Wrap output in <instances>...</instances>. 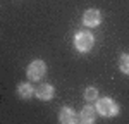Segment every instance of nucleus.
Instances as JSON below:
<instances>
[{"label": "nucleus", "instance_id": "1", "mask_svg": "<svg viewBox=\"0 0 129 124\" xmlns=\"http://www.w3.org/2000/svg\"><path fill=\"white\" fill-rule=\"evenodd\" d=\"M95 109H96V114L103 115V117H115V115H119V112H120L119 103L115 102L112 97H102V98L98 97Z\"/></svg>", "mask_w": 129, "mask_h": 124}, {"label": "nucleus", "instance_id": "2", "mask_svg": "<svg viewBox=\"0 0 129 124\" xmlns=\"http://www.w3.org/2000/svg\"><path fill=\"white\" fill-rule=\"evenodd\" d=\"M72 45L79 53H88L95 47V36L89 31H76L72 38Z\"/></svg>", "mask_w": 129, "mask_h": 124}, {"label": "nucleus", "instance_id": "3", "mask_svg": "<svg viewBox=\"0 0 129 124\" xmlns=\"http://www.w3.org/2000/svg\"><path fill=\"white\" fill-rule=\"evenodd\" d=\"M45 74H47V64H45V60H41V59L31 60L28 64V67H26V78L29 81H38Z\"/></svg>", "mask_w": 129, "mask_h": 124}, {"label": "nucleus", "instance_id": "4", "mask_svg": "<svg viewBox=\"0 0 129 124\" xmlns=\"http://www.w3.org/2000/svg\"><path fill=\"white\" fill-rule=\"evenodd\" d=\"M81 21L86 28H98L102 24V12L98 9H86L83 12Z\"/></svg>", "mask_w": 129, "mask_h": 124}, {"label": "nucleus", "instance_id": "5", "mask_svg": "<svg viewBox=\"0 0 129 124\" xmlns=\"http://www.w3.org/2000/svg\"><path fill=\"white\" fill-rule=\"evenodd\" d=\"M59 122L60 124H76V122H79V114L76 112L72 107L64 105L59 112Z\"/></svg>", "mask_w": 129, "mask_h": 124}, {"label": "nucleus", "instance_id": "6", "mask_svg": "<svg viewBox=\"0 0 129 124\" xmlns=\"http://www.w3.org/2000/svg\"><path fill=\"white\" fill-rule=\"evenodd\" d=\"M35 97L41 100V102H50L53 97H55V88H53V84H50V83H41L40 86L36 88V91H35Z\"/></svg>", "mask_w": 129, "mask_h": 124}, {"label": "nucleus", "instance_id": "7", "mask_svg": "<svg viewBox=\"0 0 129 124\" xmlns=\"http://www.w3.org/2000/svg\"><path fill=\"white\" fill-rule=\"evenodd\" d=\"M96 121V109L93 105H84L79 112V122L83 124H93Z\"/></svg>", "mask_w": 129, "mask_h": 124}, {"label": "nucleus", "instance_id": "8", "mask_svg": "<svg viewBox=\"0 0 129 124\" xmlns=\"http://www.w3.org/2000/svg\"><path fill=\"white\" fill-rule=\"evenodd\" d=\"M35 91H36V88H33V84L28 81H22L17 84V97L22 100H29L31 97H35Z\"/></svg>", "mask_w": 129, "mask_h": 124}, {"label": "nucleus", "instance_id": "9", "mask_svg": "<svg viewBox=\"0 0 129 124\" xmlns=\"http://www.w3.org/2000/svg\"><path fill=\"white\" fill-rule=\"evenodd\" d=\"M83 97H84L86 102H96V98H98V88H95V86H88V88H84Z\"/></svg>", "mask_w": 129, "mask_h": 124}, {"label": "nucleus", "instance_id": "10", "mask_svg": "<svg viewBox=\"0 0 129 124\" xmlns=\"http://www.w3.org/2000/svg\"><path fill=\"white\" fill-rule=\"evenodd\" d=\"M119 69L122 74L129 76V53H120L119 55Z\"/></svg>", "mask_w": 129, "mask_h": 124}]
</instances>
